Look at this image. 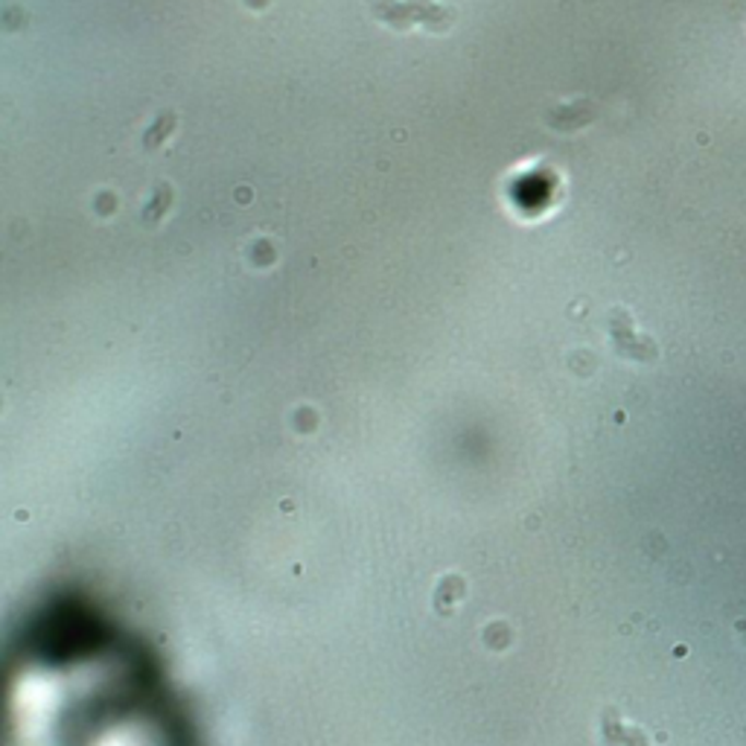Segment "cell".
Wrapping results in <instances>:
<instances>
[{
	"instance_id": "obj_1",
	"label": "cell",
	"mask_w": 746,
	"mask_h": 746,
	"mask_svg": "<svg viewBox=\"0 0 746 746\" xmlns=\"http://www.w3.org/2000/svg\"><path fill=\"white\" fill-rule=\"evenodd\" d=\"M374 12L386 21L388 27H408V24H426L435 33L452 27L455 10L440 7L435 0H374Z\"/></svg>"
}]
</instances>
